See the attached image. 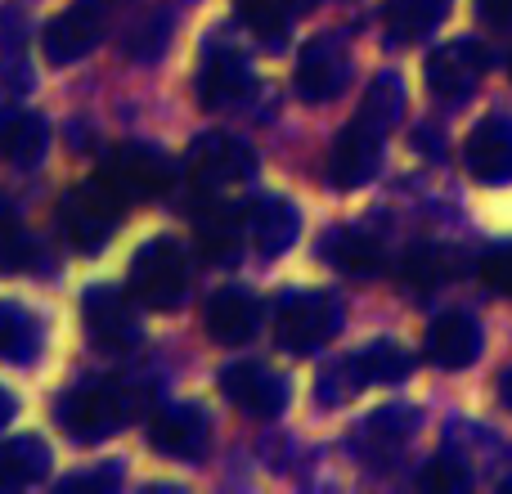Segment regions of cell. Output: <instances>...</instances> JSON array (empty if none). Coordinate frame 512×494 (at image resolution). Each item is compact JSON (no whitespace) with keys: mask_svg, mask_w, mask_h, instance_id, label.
Listing matches in <instances>:
<instances>
[{"mask_svg":"<svg viewBox=\"0 0 512 494\" xmlns=\"http://www.w3.org/2000/svg\"><path fill=\"white\" fill-rule=\"evenodd\" d=\"M122 207H126V198L99 176L90 185L68 189L59 198V230L72 243V252L95 256L99 247H108V239L122 225Z\"/></svg>","mask_w":512,"mask_h":494,"instance_id":"6da1fadb","label":"cell"},{"mask_svg":"<svg viewBox=\"0 0 512 494\" xmlns=\"http://www.w3.org/2000/svg\"><path fill=\"white\" fill-rule=\"evenodd\" d=\"M337 333V301L324 292H288L274 310V342L288 355H315Z\"/></svg>","mask_w":512,"mask_h":494,"instance_id":"3957f363","label":"cell"},{"mask_svg":"<svg viewBox=\"0 0 512 494\" xmlns=\"http://www.w3.org/2000/svg\"><path fill=\"white\" fill-rule=\"evenodd\" d=\"M149 441L158 454H171V459H203L207 450V414L198 405H171L158 409L149 423Z\"/></svg>","mask_w":512,"mask_h":494,"instance_id":"5bb4252c","label":"cell"},{"mask_svg":"<svg viewBox=\"0 0 512 494\" xmlns=\"http://www.w3.org/2000/svg\"><path fill=\"white\" fill-rule=\"evenodd\" d=\"M297 95L310 99V104H328L337 90L346 86V50L337 36H319L301 50V63H297Z\"/></svg>","mask_w":512,"mask_h":494,"instance_id":"7c38bea8","label":"cell"},{"mask_svg":"<svg viewBox=\"0 0 512 494\" xmlns=\"http://www.w3.org/2000/svg\"><path fill=\"white\" fill-rule=\"evenodd\" d=\"M378 158H382V131H373V126H364L360 117H355V122L333 140V153H328V180H333L337 189H360V185L373 180Z\"/></svg>","mask_w":512,"mask_h":494,"instance_id":"30bf717a","label":"cell"},{"mask_svg":"<svg viewBox=\"0 0 512 494\" xmlns=\"http://www.w3.org/2000/svg\"><path fill=\"white\" fill-rule=\"evenodd\" d=\"M454 0H396L387 14V27H391V41L409 45L418 36H427L445 14H450Z\"/></svg>","mask_w":512,"mask_h":494,"instance_id":"cb8c5ba5","label":"cell"},{"mask_svg":"<svg viewBox=\"0 0 512 494\" xmlns=\"http://www.w3.org/2000/svg\"><path fill=\"white\" fill-rule=\"evenodd\" d=\"M248 90H252V68L243 54L216 50L203 59V68H198V104L203 108H230Z\"/></svg>","mask_w":512,"mask_h":494,"instance_id":"2e32d148","label":"cell"},{"mask_svg":"<svg viewBox=\"0 0 512 494\" xmlns=\"http://www.w3.org/2000/svg\"><path fill=\"white\" fill-rule=\"evenodd\" d=\"M256 319H261V310H256L252 292L225 288V292H216V297L207 301L203 324H207V333H212L216 342L239 346V342H248V337L256 333Z\"/></svg>","mask_w":512,"mask_h":494,"instance_id":"ac0fdd59","label":"cell"},{"mask_svg":"<svg viewBox=\"0 0 512 494\" xmlns=\"http://www.w3.org/2000/svg\"><path fill=\"white\" fill-rule=\"evenodd\" d=\"M221 387L230 396V405L252 418H279L283 405H288V382L274 378L265 364H252V360L230 364L221 373Z\"/></svg>","mask_w":512,"mask_h":494,"instance_id":"9c48e42d","label":"cell"},{"mask_svg":"<svg viewBox=\"0 0 512 494\" xmlns=\"http://www.w3.org/2000/svg\"><path fill=\"white\" fill-rule=\"evenodd\" d=\"M481 355V328L472 315L450 310V315H436L427 328V360L436 369H468Z\"/></svg>","mask_w":512,"mask_h":494,"instance_id":"9a60e30c","label":"cell"},{"mask_svg":"<svg viewBox=\"0 0 512 494\" xmlns=\"http://www.w3.org/2000/svg\"><path fill=\"white\" fill-rule=\"evenodd\" d=\"M86 486H95V490H108V486H117V468L77 472V477H68V481H63V490H86Z\"/></svg>","mask_w":512,"mask_h":494,"instance_id":"1f68e13d","label":"cell"},{"mask_svg":"<svg viewBox=\"0 0 512 494\" xmlns=\"http://www.w3.org/2000/svg\"><path fill=\"white\" fill-rule=\"evenodd\" d=\"M171 158L167 153H158L153 144H122V149L108 153L104 171H99V180H108V185L117 189V194L126 198V203H149V198H162L171 189Z\"/></svg>","mask_w":512,"mask_h":494,"instance_id":"5b68a950","label":"cell"},{"mask_svg":"<svg viewBox=\"0 0 512 494\" xmlns=\"http://www.w3.org/2000/svg\"><path fill=\"white\" fill-rule=\"evenodd\" d=\"M481 77H486V50L477 41H450L427 59V86H432V95L450 99V104L468 99Z\"/></svg>","mask_w":512,"mask_h":494,"instance_id":"ba28073f","label":"cell"},{"mask_svg":"<svg viewBox=\"0 0 512 494\" xmlns=\"http://www.w3.org/2000/svg\"><path fill=\"white\" fill-rule=\"evenodd\" d=\"M256 171V153L248 140L225 131H207L189 144V176L198 180L203 189H230L243 185Z\"/></svg>","mask_w":512,"mask_h":494,"instance_id":"8992f818","label":"cell"},{"mask_svg":"<svg viewBox=\"0 0 512 494\" xmlns=\"http://www.w3.org/2000/svg\"><path fill=\"white\" fill-rule=\"evenodd\" d=\"M324 261L333 265V270L351 274V279H364V274L382 270V247L360 230H333L324 239Z\"/></svg>","mask_w":512,"mask_h":494,"instance_id":"603a6c76","label":"cell"},{"mask_svg":"<svg viewBox=\"0 0 512 494\" xmlns=\"http://www.w3.org/2000/svg\"><path fill=\"white\" fill-rule=\"evenodd\" d=\"M463 162H468L472 180L481 185H508L512 180V122L508 117H486L472 126L468 144H463Z\"/></svg>","mask_w":512,"mask_h":494,"instance_id":"8fae6325","label":"cell"},{"mask_svg":"<svg viewBox=\"0 0 512 494\" xmlns=\"http://www.w3.org/2000/svg\"><path fill=\"white\" fill-rule=\"evenodd\" d=\"M504 400H508V409H512V373L504 378Z\"/></svg>","mask_w":512,"mask_h":494,"instance_id":"e575fe53","label":"cell"},{"mask_svg":"<svg viewBox=\"0 0 512 494\" xmlns=\"http://www.w3.org/2000/svg\"><path fill=\"white\" fill-rule=\"evenodd\" d=\"M481 279H486L495 292L512 297V247H499V252H490L486 261H481Z\"/></svg>","mask_w":512,"mask_h":494,"instance_id":"f546056e","label":"cell"},{"mask_svg":"<svg viewBox=\"0 0 512 494\" xmlns=\"http://www.w3.org/2000/svg\"><path fill=\"white\" fill-rule=\"evenodd\" d=\"M342 373L351 391L373 387V382H400V378H409V355L396 342H369L364 351H355L342 364Z\"/></svg>","mask_w":512,"mask_h":494,"instance_id":"ffe728a7","label":"cell"},{"mask_svg":"<svg viewBox=\"0 0 512 494\" xmlns=\"http://www.w3.org/2000/svg\"><path fill=\"white\" fill-rule=\"evenodd\" d=\"M243 225H248V239L261 256H279L288 252L292 243H297V207L288 203V198H261V203L248 207V216H243Z\"/></svg>","mask_w":512,"mask_h":494,"instance_id":"e0dca14e","label":"cell"},{"mask_svg":"<svg viewBox=\"0 0 512 494\" xmlns=\"http://www.w3.org/2000/svg\"><path fill=\"white\" fill-rule=\"evenodd\" d=\"M9 414H14V400H9V396H5V391H0V423H5V418H9Z\"/></svg>","mask_w":512,"mask_h":494,"instance_id":"836d02e7","label":"cell"},{"mask_svg":"<svg viewBox=\"0 0 512 494\" xmlns=\"http://www.w3.org/2000/svg\"><path fill=\"white\" fill-rule=\"evenodd\" d=\"M243 216L230 212L225 203H207V216H198V234H203V252L212 256H230L234 243L243 239Z\"/></svg>","mask_w":512,"mask_h":494,"instance_id":"484cf974","label":"cell"},{"mask_svg":"<svg viewBox=\"0 0 512 494\" xmlns=\"http://www.w3.org/2000/svg\"><path fill=\"white\" fill-rule=\"evenodd\" d=\"M477 18L486 27H512V0H477Z\"/></svg>","mask_w":512,"mask_h":494,"instance_id":"d6a6232c","label":"cell"},{"mask_svg":"<svg viewBox=\"0 0 512 494\" xmlns=\"http://www.w3.org/2000/svg\"><path fill=\"white\" fill-rule=\"evenodd\" d=\"M59 423H63V432L86 445L108 441V436L122 432V423H126L122 391H117L113 382H81V387H72L68 396L59 400Z\"/></svg>","mask_w":512,"mask_h":494,"instance_id":"277c9868","label":"cell"},{"mask_svg":"<svg viewBox=\"0 0 512 494\" xmlns=\"http://www.w3.org/2000/svg\"><path fill=\"white\" fill-rule=\"evenodd\" d=\"M126 292L122 288H90L86 301H81L86 333L95 337L99 346H113V351H122V346H131L135 337H140V324H135V310H131V301H126Z\"/></svg>","mask_w":512,"mask_h":494,"instance_id":"4fadbf2b","label":"cell"},{"mask_svg":"<svg viewBox=\"0 0 512 494\" xmlns=\"http://www.w3.org/2000/svg\"><path fill=\"white\" fill-rule=\"evenodd\" d=\"M126 288L140 306L149 310H171L185 301L189 288V256L176 239H149L140 252L131 256V270H126Z\"/></svg>","mask_w":512,"mask_h":494,"instance_id":"7a4b0ae2","label":"cell"},{"mask_svg":"<svg viewBox=\"0 0 512 494\" xmlns=\"http://www.w3.org/2000/svg\"><path fill=\"white\" fill-rule=\"evenodd\" d=\"M463 481H468V477H463V468H459V463H450V459H436L432 468L423 472V486L427 490H459Z\"/></svg>","mask_w":512,"mask_h":494,"instance_id":"4dcf8cb0","label":"cell"},{"mask_svg":"<svg viewBox=\"0 0 512 494\" xmlns=\"http://www.w3.org/2000/svg\"><path fill=\"white\" fill-rule=\"evenodd\" d=\"M104 23H108L104 0H77V5H68L63 14L50 18V27H45V41H41L45 59L50 63L86 59V54L99 45V36H104Z\"/></svg>","mask_w":512,"mask_h":494,"instance_id":"52a82bcc","label":"cell"},{"mask_svg":"<svg viewBox=\"0 0 512 494\" xmlns=\"http://www.w3.org/2000/svg\"><path fill=\"white\" fill-rule=\"evenodd\" d=\"M445 270H450V265H445V256L436 252V247H418V252H409V261H405V283L414 292H432L436 283L445 279Z\"/></svg>","mask_w":512,"mask_h":494,"instance_id":"f1b7e54d","label":"cell"},{"mask_svg":"<svg viewBox=\"0 0 512 494\" xmlns=\"http://www.w3.org/2000/svg\"><path fill=\"white\" fill-rule=\"evenodd\" d=\"M243 14V23L252 27V36H261V41H283V32H288V18L292 9H297V0H234Z\"/></svg>","mask_w":512,"mask_h":494,"instance_id":"4316f807","label":"cell"},{"mask_svg":"<svg viewBox=\"0 0 512 494\" xmlns=\"http://www.w3.org/2000/svg\"><path fill=\"white\" fill-rule=\"evenodd\" d=\"M45 346V328L18 301H0V360L9 364H32Z\"/></svg>","mask_w":512,"mask_h":494,"instance_id":"44dd1931","label":"cell"},{"mask_svg":"<svg viewBox=\"0 0 512 494\" xmlns=\"http://www.w3.org/2000/svg\"><path fill=\"white\" fill-rule=\"evenodd\" d=\"M400 113H405V90H400V81L396 77H378L369 86V95H364V104H360V122L364 126H373V131H382L387 135L391 126L400 122Z\"/></svg>","mask_w":512,"mask_h":494,"instance_id":"d4e9b609","label":"cell"},{"mask_svg":"<svg viewBox=\"0 0 512 494\" xmlns=\"http://www.w3.org/2000/svg\"><path fill=\"white\" fill-rule=\"evenodd\" d=\"M27 261H32V243H27L23 225H18V216L9 207H0V274L23 270Z\"/></svg>","mask_w":512,"mask_h":494,"instance_id":"83f0119b","label":"cell"},{"mask_svg":"<svg viewBox=\"0 0 512 494\" xmlns=\"http://www.w3.org/2000/svg\"><path fill=\"white\" fill-rule=\"evenodd\" d=\"M45 144H50V131H45V122L36 113H27V108L0 113V162L32 167V162H41Z\"/></svg>","mask_w":512,"mask_h":494,"instance_id":"d6986e66","label":"cell"},{"mask_svg":"<svg viewBox=\"0 0 512 494\" xmlns=\"http://www.w3.org/2000/svg\"><path fill=\"white\" fill-rule=\"evenodd\" d=\"M50 472V450L41 436H14L0 445V490H18L32 486Z\"/></svg>","mask_w":512,"mask_h":494,"instance_id":"7402d4cb","label":"cell"}]
</instances>
